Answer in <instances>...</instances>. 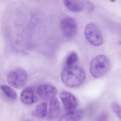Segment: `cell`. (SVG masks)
Wrapping results in <instances>:
<instances>
[{"mask_svg":"<svg viewBox=\"0 0 121 121\" xmlns=\"http://www.w3.org/2000/svg\"><path fill=\"white\" fill-rule=\"evenodd\" d=\"M37 93L40 98L45 100H51L55 97L57 90L56 87L50 84H44L38 89Z\"/></svg>","mask_w":121,"mask_h":121,"instance_id":"8","label":"cell"},{"mask_svg":"<svg viewBox=\"0 0 121 121\" xmlns=\"http://www.w3.org/2000/svg\"><path fill=\"white\" fill-rule=\"evenodd\" d=\"M83 114L82 110H76L68 113L62 116L59 121H80Z\"/></svg>","mask_w":121,"mask_h":121,"instance_id":"11","label":"cell"},{"mask_svg":"<svg viewBox=\"0 0 121 121\" xmlns=\"http://www.w3.org/2000/svg\"><path fill=\"white\" fill-rule=\"evenodd\" d=\"M78 60V56L77 53L74 51L70 52L66 57L65 62V67L77 65Z\"/></svg>","mask_w":121,"mask_h":121,"instance_id":"13","label":"cell"},{"mask_svg":"<svg viewBox=\"0 0 121 121\" xmlns=\"http://www.w3.org/2000/svg\"><path fill=\"white\" fill-rule=\"evenodd\" d=\"M60 103L56 97L50 100L49 106L48 118L53 120L56 118L60 113Z\"/></svg>","mask_w":121,"mask_h":121,"instance_id":"10","label":"cell"},{"mask_svg":"<svg viewBox=\"0 0 121 121\" xmlns=\"http://www.w3.org/2000/svg\"><path fill=\"white\" fill-rule=\"evenodd\" d=\"M112 111L121 120V106L117 103L113 102L111 105Z\"/></svg>","mask_w":121,"mask_h":121,"instance_id":"15","label":"cell"},{"mask_svg":"<svg viewBox=\"0 0 121 121\" xmlns=\"http://www.w3.org/2000/svg\"><path fill=\"white\" fill-rule=\"evenodd\" d=\"M109 67V61L104 55H99L94 58L90 65V72L96 78L102 77L107 72Z\"/></svg>","mask_w":121,"mask_h":121,"instance_id":"2","label":"cell"},{"mask_svg":"<svg viewBox=\"0 0 121 121\" xmlns=\"http://www.w3.org/2000/svg\"><path fill=\"white\" fill-rule=\"evenodd\" d=\"M84 34L87 40L91 45L99 46L103 43L102 34L98 27L94 23H91L86 26Z\"/></svg>","mask_w":121,"mask_h":121,"instance_id":"4","label":"cell"},{"mask_svg":"<svg viewBox=\"0 0 121 121\" xmlns=\"http://www.w3.org/2000/svg\"><path fill=\"white\" fill-rule=\"evenodd\" d=\"M85 72L83 69L77 65L65 67L62 71L61 79L66 86L75 88L81 85L85 80Z\"/></svg>","mask_w":121,"mask_h":121,"instance_id":"1","label":"cell"},{"mask_svg":"<svg viewBox=\"0 0 121 121\" xmlns=\"http://www.w3.org/2000/svg\"><path fill=\"white\" fill-rule=\"evenodd\" d=\"M60 98L65 108L68 112L75 111L77 107V99L69 92L63 90L60 94Z\"/></svg>","mask_w":121,"mask_h":121,"instance_id":"7","label":"cell"},{"mask_svg":"<svg viewBox=\"0 0 121 121\" xmlns=\"http://www.w3.org/2000/svg\"><path fill=\"white\" fill-rule=\"evenodd\" d=\"M20 99L23 103L27 105H31L38 102V99L35 94L33 89L30 87H26L22 91Z\"/></svg>","mask_w":121,"mask_h":121,"instance_id":"9","label":"cell"},{"mask_svg":"<svg viewBox=\"0 0 121 121\" xmlns=\"http://www.w3.org/2000/svg\"><path fill=\"white\" fill-rule=\"evenodd\" d=\"M0 88L6 96L9 98L13 100L17 99V94L15 91L11 87L7 85H2L0 86Z\"/></svg>","mask_w":121,"mask_h":121,"instance_id":"14","label":"cell"},{"mask_svg":"<svg viewBox=\"0 0 121 121\" xmlns=\"http://www.w3.org/2000/svg\"><path fill=\"white\" fill-rule=\"evenodd\" d=\"M119 44L121 45V41L119 42Z\"/></svg>","mask_w":121,"mask_h":121,"instance_id":"17","label":"cell"},{"mask_svg":"<svg viewBox=\"0 0 121 121\" xmlns=\"http://www.w3.org/2000/svg\"><path fill=\"white\" fill-rule=\"evenodd\" d=\"M28 79L27 72L20 67L13 69L7 76V81L9 85L16 89L24 86L27 83Z\"/></svg>","mask_w":121,"mask_h":121,"instance_id":"3","label":"cell"},{"mask_svg":"<svg viewBox=\"0 0 121 121\" xmlns=\"http://www.w3.org/2000/svg\"><path fill=\"white\" fill-rule=\"evenodd\" d=\"M96 121H109L108 115L106 112L102 113L97 117Z\"/></svg>","mask_w":121,"mask_h":121,"instance_id":"16","label":"cell"},{"mask_svg":"<svg viewBox=\"0 0 121 121\" xmlns=\"http://www.w3.org/2000/svg\"><path fill=\"white\" fill-rule=\"evenodd\" d=\"M63 3L70 10L74 12H79L84 9L92 11L94 6L92 4L88 1L64 0Z\"/></svg>","mask_w":121,"mask_h":121,"instance_id":"6","label":"cell"},{"mask_svg":"<svg viewBox=\"0 0 121 121\" xmlns=\"http://www.w3.org/2000/svg\"><path fill=\"white\" fill-rule=\"evenodd\" d=\"M47 103L43 102L37 105L34 111L32 112V115L39 118H44L47 114Z\"/></svg>","mask_w":121,"mask_h":121,"instance_id":"12","label":"cell"},{"mask_svg":"<svg viewBox=\"0 0 121 121\" xmlns=\"http://www.w3.org/2000/svg\"><path fill=\"white\" fill-rule=\"evenodd\" d=\"M60 28L64 36L68 39L74 37L77 32V22L71 17L65 18L61 20Z\"/></svg>","mask_w":121,"mask_h":121,"instance_id":"5","label":"cell"}]
</instances>
